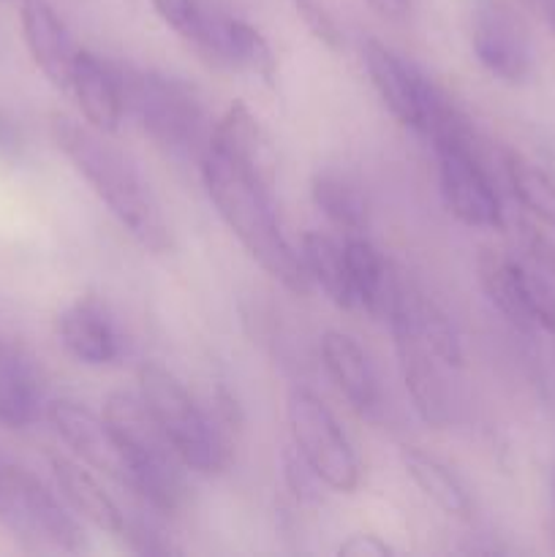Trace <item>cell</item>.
Masks as SVG:
<instances>
[{"label": "cell", "instance_id": "f1b7e54d", "mask_svg": "<svg viewBox=\"0 0 555 557\" xmlns=\"http://www.w3.org/2000/svg\"><path fill=\"white\" fill-rule=\"evenodd\" d=\"M281 466H283V479H286L294 498H297L299 504H319L321 484L324 482H321L319 473L305 462V457L294 449V444L283 449Z\"/></svg>", "mask_w": 555, "mask_h": 557}, {"label": "cell", "instance_id": "d4e9b609", "mask_svg": "<svg viewBox=\"0 0 555 557\" xmlns=\"http://www.w3.org/2000/svg\"><path fill=\"white\" fill-rule=\"evenodd\" d=\"M408 319H411L414 330L424 341V346L433 351L435 359H441L449 368H460L462 364V346L457 337L455 326H452L449 315L428 299L424 294H408Z\"/></svg>", "mask_w": 555, "mask_h": 557}, {"label": "cell", "instance_id": "5b68a950", "mask_svg": "<svg viewBox=\"0 0 555 557\" xmlns=\"http://www.w3.org/2000/svg\"><path fill=\"white\" fill-rule=\"evenodd\" d=\"M139 395L172 444L183 468L201 473V476H215V473L226 471L232 462L229 435L218 428L215 417H207L196 406L194 397L166 368L156 362L141 364Z\"/></svg>", "mask_w": 555, "mask_h": 557}, {"label": "cell", "instance_id": "e0dca14e", "mask_svg": "<svg viewBox=\"0 0 555 557\" xmlns=\"http://www.w3.org/2000/svg\"><path fill=\"white\" fill-rule=\"evenodd\" d=\"M321 362L330 373L332 384L337 386L348 406L359 413H373L379 408V381L370 368L368 354L359 348L354 337L346 332H324L321 335Z\"/></svg>", "mask_w": 555, "mask_h": 557}, {"label": "cell", "instance_id": "ac0fdd59", "mask_svg": "<svg viewBox=\"0 0 555 557\" xmlns=\"http://www.w3.org/2000/svg\"><path fill=\"white\" fill-rule=\"evenodd\" d=\"M41 411V381L33 357L0 332V424L27 428Z\"/></svg>", "mask_w": 555, "mask_h": 557}, {"label": "cell", "instance_id": "4316f807", "mask_svg": "<svg viewBox=\"0 0 555 557\" xmlns=\"http://www.w3.org/2000/svg\"><path fill=\"white\" fill-rule=\"evenodd\" d=\"M506 177H509L511 194L522 207L539 221L555 228V180L544 174L536 163L526 161L517 152H506Z\"/></svg>", "mask_w": 555, "mask_h": 557}, {"label": "cell", "instance_id": "52a82bcc", "mask_svg": "<svg viewBox=\"0 0 555 557\" xmlns=\"http://www.w3.org/2000/svg\"><path fill=\"white\" fill-rule=\"evenodd\" d=\"M286 422L292 444L319 473L324 487L354 493L362 479L359 457L330 408L308 389H292L286 400Z\"/></svg>", "mask_w": 555, "mask_h": 557}, {"label": "cell", "instance_id": "5bb4252c", "mask_svg": "<svg viewBox=\"0 0 555 557\" xmlns=\"http://www.w3.org/2000/svg\"><path fill=\"white\" fill-rule=\"evenodd\" d=\"M58 341L76 362L101 368L120 357V335L96 297H79L54 321Z\"/></svg>", "mask_w": 555, "mask_h": 557}, {"label": "cell", "instance_id": "9c48e42d", "mask_svg": "<svg viewBox=\"0 0 555 557\" xmlns=\"http://www.w3.org/2000/svg\"><path fill=\"white\" fill-rule=\"evenodd\" d=\"M408 294L411 292L403 286L390 315H386L392 337H395L403 384H406V392L411 397L414 408H417L419 419L430 428H444L449 422V397H446V386L433 362V351L424 346V341L414 330L411 319H408Z\"/></svg>", "mask_w": 555, "mask_h": 557}, {"label": "cell", "instance_id": "2e32d148", "mask_svg": "<svg viewBox=\"0 0 555 557\" xmlns=\"http://www.w3.org/2000/svg\"><path fill=\"white\" fill-rule=\"evenodd\" d=\"M210 147L221 150L239 166L248 169L250 174L261 180L272 188V177H275V150H272L270 136L259 125L248 107L243 101H234L226 112L221 114L215 125H212Z\"/></svg>", "mask_w": 555, "mask_h": 557}, {"label": "cell", "instance_id": "836d02e7", "mask_svg": "<svg viewBox=\"0 0 555 557\" xmlns=\"http://www.w3.org/2000/svg\"><path fill=\"white\" fill-rule=\"evenodd\" d=\"M20 150V134H16L14 125L0 114V152L3 156H11V152Z\"/></svg>", "mask_w": 555, "mask_h": 557}, {"label": "cell", "instance_id": "8992f818", "mask_svg": "<svg viewBox=\"0 0 555 557\" xmlns=\"http://www.w3.org/2000/svg\"><path fill=\"white\" fill-rule=\"evenodd\" d=\"M0 522L36 547H54L79 553L85 547V531L69 515L58 495L30 471L5 466L0 471Z\"/></svg>", "mask_w": 555, "mask_h": 557}, {"label": "cell", "instance_id": "4dcf8cb0", "mask_svg": "<svg viewBox=\"0 0 555 557\" xmlns=\"http://www.w3.org/2000/svg\"><path fill=\"white\" fill-rule=\"evenodd\" d=\"M120 533L125 536L128 547L136 555H172L177 553V547H172L166 536L161 533V528L150 520H141V517H123V528Z\"/></svg>", "mask_w": 555, "mask_h": 557}, {"label": "cell", "instance_id": "ffe728a7", "mask_svg": "<svg viewBox=\"0 0 555 557\" xmlns=\"http://www.w3.org/2000/svg\"><path fill=\"white\" fill-rule=\"evenodd\" d=\"M343 253H346L348 277H351V288L357 302H362V308L368 310V313L384 315L386 319V313H390L392 302H395L403 283L392 275L379 250H375L365 237L346 239Z\"/></svg>", "mask_w": 555, "mask_h": 557}, {"label": "cell", "instance_id": "484cf974", "mask_svg": "<svg viewBox=\"0 0 555 557\" xmlns=\"http://www.w3.org/2000/svg\"><path fill=\"white\" fill-rule=\"evenodd\" d=\"M223 30H226V49L229 60H232V71H250L267 87H275L278 58L272 52L270 41L254 25H248L243 20H232V16L223 20Z\"/></svg>", "mask_w": 555, "mask_h": 557}, {"label": "cell", "instance_id": "7402d4cb", "mask_svg": "<svg viewBox=\"0 0 555 557\" xmlns=\"http://www.w3.org/2000/svg\"><path fill=\"white\" fill-rule=\"evenodd\" d=\"M403 468H406L408 479L419 487V493L428 500H433L444 515L452 517H468L471 515V500L468 493L462 490L460 479L449 471L441 460H435L433 455L422 449H414L406 446L400 451Z\"/></svg>", "mask_w": 555, "mask_h": 557}, {"label": "cell", "instance_id": "4fadbf2b", "mask_svg": "<svg viewBox=\"0 0 555 557\" xmlns=\"http://www.w3.org/2000/svg\"><path fill=\"white\" fill-rule=\"evenodd\" d=\"M362 60L375 92L390 109L392 117L406 128L419 131V125H422L424 74H419L411 63H406L400 54H395L375 38H368L362 44Z\"/></svg>", "mask_w": 555, "mask_h": 557}, {"label": "cell", "instance_id": "7c38bea8", "mask_svg": "<svg viewBox=\"0 0 555 557\" xmlns=\"http://www.w3.org/2000/svg\"><path fill=\"white\" fill-rule=\"evenodd\" d=\"M20 22L33 63L58 90H69L79 49L71 41L69 27L58 11L47 0H22Z\"/></svg>", "mask_w": 555, "mask_h": 557}, {"label": "cell", "instance_id": "9a60e30c", "mask_svg": "<svg viewBox=\"0 0 555 557\" xmlns=\"http://www.w3.org/2000/svg\"><path fill=\"white\" fill-rule=\"evenodd\" d=\"M71 92L85 114L87 125L101 134H114L123 123L125 101L123 87H120L118 69L103 63L92 52H76L74 74H71Z\"/></svg>", "mask_w": 555, "mask_h": 557}, {"label": "cell", "instance_id": "603a6c76", "mask_svg": "<svg viewBox=\"0 0 555 557\" xmlns=\"http://www.w3.org/2000/svg\"><path fill=\"white\" fill-rule=\"evenodd\" d=\"M299 259H303L310 281L319 283L321 292L330 297L332 305L348 310L357 302L351 277H348L346 253H343V248L335 239H330L321 232L303 234V253H299Z\"/></svg>", "mask_w": 555, "mask_h": 557}, {"label": "cell", "instance_id": "d6a6232c", "mask_svg": "<svg viewBox=\"0 0 555 557\" xmlns=\"http://www.w3.org/2000/svg\"><path fill=\"white\" fill-rule=\"evenodd\" d=\"M365 3H368L375 14L392 22H400L411 14V0H365Z\"/></svg>", "mask_w": 555, "mask_h": 557}, {"label": "cell", "instance_id": "83f0119b", "mask_svg": "<svg viewBox=\"0 0 555 557\" xmlns=\"http://www.w3.org/2000/svg\"><path fill=\"white\" fill-rule=\"evenodd\" d=\"M156 14L161 16L163 25L172 27L180 38L194 44L205 27L207 11L196 0H150Z\"/></svg>", "mask_w": 555, "mask_h": 557}, {"label": "cell", "instance_id": "6da1fadb", "mask_svg": "<svg viewBox=\"0 0 555 557\" xmlns=\"http://www.w3.org/2000/svg\"><path fill=\"white\" fill-rule=\"evenodd\" d=\"M201 180H205L207 196L215 205L218 215L229 226V232L239 239L250 259L281 283L286 292L308 297L310 277L303 259L294 253L288 239L283 237L281 223L272 207L270 185L261 183L256 174L239 166L221 150L207 145L199 161Z\"/></svg>", "mask_w": 555, "mask_h": 557}, {"label": "cell", "instance_id": "d6986e66", "mask_svg": "<svg viewBox=\"0 0 555 557\" xmlns=\"http://www.w3.org/2000/svg\"><path fill=\"white\" fill-rule=\"evenodd\" d=\"M49 466H52L60 493H63V498L69 500V506L82 520L96 525L98 531L120 533V528H123V511L118 509V504L103 493L101 484L85 468L76 466L74 460H69L63 455L49 457Z\"/></svg>", "mask_w": 555, "mask_h": 557}, {"label": "cell", "instance_id": "7a4b0ae2", "mask_svg": "<svg viewBox=\"0 0 555 557\" xmlns=\"http://www.w3.org/2000/svg\"><path fill=\"white\" fill-rule=\"evenodd\" d=\"M49 131L58 150L74 163L76 172L90 183L98 199L109 207L120 226L150 253H166L172 234L152 199L150 188L139 177L128 158L114 150L101 131L82 125L69 114H52Z\"/></svg>", "mask_w": 555, "mask_h": 557}, {"label": "cell", "instance_id": "f546056e", "mask_svg": "<svg viewBox=\"0 0 555 557\" xmlns=\"http://www.w3.org/2000/svg\"><path fill=\"white\" fill-rule=\"evenodd\" d=\"M292 3L294 11L299 14V20L305 22V27H308L310 36H313L316 41H321L326 49H332V52L343 49L341 27H337L335 16L321 5V0H292Z\"/></svg>", "mask_w": 555, "mask_h": 557}, {"label": "cell", "instance_id": "30bf717a", "mask_svg": "<svg viewBox=\"0 0 555 557\" xmlns=\"http://www.w3.org/2000/svg\"><path fill=\"white\" fill-rule=\"evenodd\" d=\"M471 47L479 63L501 82L517 85L531 74V38L509 0H479L471 20Z\"/></svg>", "mask_w": 555, "mask_h": 557}, {"label": "cell", "instance_id": "d590c367", "mask_svg": "<svg viewBox=\"0 0 555 557\" xmlns=\"http://www.w3.org/2000/svg\"><path fill=\"white\" fill-rule=\"evenodd\" d=\"M0 471H3V462H0Z\"/></svg>", "mask_w": 555, "mask_h": 557}, {"label": "cell", "instance_id": "1f68e13d", "mask_svg": "<svg viewBox=\"0 0 555 557\" xmlns=\"http://www.w3.org/2000/svg\"><path fill=\"white\" fill-rule=\"evenodd\" d=\"M337 555L343 557H386V555H395V549L379 539L375 533H357L351 536L348 542H343L337 547Z\"/></svg>", "mask_w": 555, "mask_h": 557}, {"label": "cell", "instance_id": "e575fe53", "mask_svg": "<svg viewBox=\"0 0 555 557\" xmlns=\"http://www.w3.org/2000/svg\"><path fill=\"white\" fill-rule=\"evenodd\" d=\"M542 11H544V16H547L550 27H553V33H555V0H542Z\"/></svg>", "mask_w": 555, "mask_h": 557}, {"label": "cell", "instance_id": "ba28073f", "mask_svg": "<svg viewBox=\"0 0 555 557\" xmlns=\"http://www.w3.org/2000/svg\"><path fill=\"white\" fill-rule=\"evenodd\" d=\"M435 158L446 210L471 228L504 226V210L493 180L479 163L468 139L435 141Z\"/></svg>", "mask_w": 555, "mask_h": 557}, {"label": "cell", "instance_id": "8fae6325", "mask_svg": "<svg viewBox=\"0 0 555 557\" xmlns=\"http://www.w3.org/2000/svg\"><path fill=\"white\" fill-rule=\"evenodd\" d=\"M47 419L54 433L60 435V441L76 457H82L96 471L112 476L123 487L128 484V462H125L123 446H120L118 435L112 433L107 419L74 400L49 403Z\"/></svg>", "mask_w": 555, "mask_h": 557}, {"label": "cell", "instance_id": "3957f363", "mask_svg": "<svg viewBox=\"0 0 555 557\" xmlns=\"http://www.w3.org/2000/svg\"><path fill=\"white\" fill-rule=\"evenodd\" d=\"M103 419L118 435L125 462H128L125 487L134 490L150 509L161 515H177L188 500V487L180 471L183 462L174 455L172 444L158 428L141 395L112 392L103 400Z\"/></svg>", "mask_w": 555, "mask_h": 557}, {"label": "cell", "instance_id": "277c9868", "mask_svg": "<svg viewBox=\"0 0 555 557\" xmlns=\"http://www.w3.org/2000/svg\"><path fill=\"white\" fill-rule=\"evenodd\" d=\"M125 112L136 117L147 136L174 158L201 161L212 125L199 92L183 79L150 69H118Z\"/></svg>", "mask_w": 555, "mask_h": 557}, {"label": "cell", "instance_id": "cb8c5ba5", "mask_svg": "<svg viewBox=\"0 0 555 557\" xmlns=\"http://www.w3.org/2000/svg\"><path fill=\"white\" fill-rule=\"evenodd\" d=\"M310 199L335 226L362 232L368 223V205L354 183L335 172H319L310 180Z\"/></svg>", "mask_w": 555, "mask_h": 557}, {"label": "cell", "instance_id": "44dd1931", "mask_svg": "<svg viewBox=\"0 0 555 557\" xmlns=\"http://www.w3.org/2000/svg\"><path fill=\"white\" fill-rule=\"evenodd\" d=\"M477 272L482 292L504 313V319H509L520 330H533L531 313H528L526 297H522L520 261L509 259L498 250L482 248L477 259Z\"/></svg>", "mask_w": 555, "mask_h": 557}]
</instances>
